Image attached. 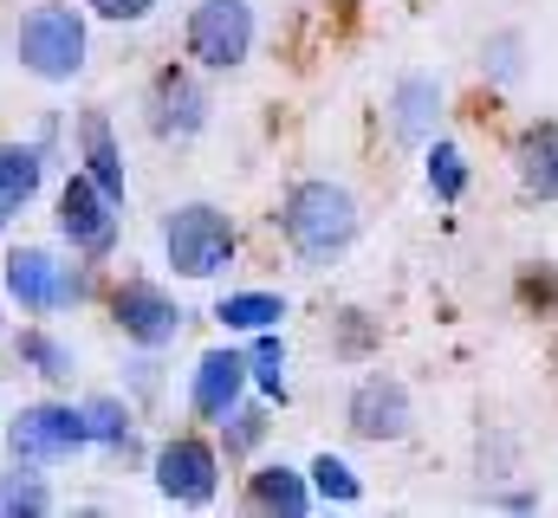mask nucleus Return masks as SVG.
Instances as JSON below:
<instances>
[{
  "label": "nucleus",
  "mask_w": 558,
  "mask_h": 518,
  "mask_svg": "<svg viewBox=\"0 0 558 518\" xmlns=\"http://www.w3.org/2000/svg\"><path fill=\"white\" fill-rule=\"evenodd\" d=\"M357 227H364V214H357V195L344 182H318L312 175V182H292L286 201H279V234L305 266L344 259L357 247Z\"/></svg>",
  "instance_id": "1"
},
{
  "label": "nucleus",
  "mask_w": 558,
  "mask_h": 518,
  "mask_svg": "<svg viewBox=\"0 0 558 518\" xmlns=\"http://www.w3.org/2000/svg\"><path fill=\"white\" fill-rule=\"evenodd\" d=\"M13 59H20V72H33V78H46V85H72V78L85 72V59H92V26H85V13L65 7V0H39V7L13 26Z\"/></svg>",
  "instance_id": "2"
},
{
  "label": "nucleus",
  "mask_w": 558,
  "mask_h": 518,
  "mask_svg": "<svg viewBox=\"0 0 558 518\" xmlns=\"http://www.w3.org/2000/svg\"><path fill=\"white\" fill-rule=\"evenodd\" d=\"M92 272H98L92 259L65 266L52 247H13V254L0 259V285H7V298H13L26 318H52V311L85 305V298H92V285H98Z\"/></svg>",
  "instance_id": "3"
},
{
  "label": "nucleus",
  "mask_w": 558,
  "mask_h": 518,
  "mask_svg": "<svg viewBox=\"0 0 558 518\" xmlns=\"http://www.w3.org/2000/svg\"><path fill=\"white\" fill-rule=\"evenodd\" d=\"M241 254V234L228 221V208L215 201H182L162 214V259L175 266V279H221Z\"/></svg>",
  "instance_id": "4"
},
{
  "label": "nucleus",
  "mask_w": 558,
  "mask_h": 518,
  "mask_svg": "<svg viewBox=\"0 0 558 518\" xmlns=\"http://www.w3.org/2000/svg\"><path fill=\"white\" fill-rule=\"evenodd\" d=\"M260 20L254 0H195L189 26H182V52L195 59V72H241L254 59Z\"/></svg>",
  "instance_id": "5"
},
{
  "label": "nucleus",
  "mask_w": 558,
  "mask_h": 518,
  "mask_svg": "<svg viewBox=\"0 0 558 518\" xmlns=\"http://www.w3.org/2000/svg\"><path fill=\"white\" fill-rule=\"evenodd\" d=\"M59 240L72 247L78 259H92V266H105V259L118 254V234H124V201H111L85 169H72L65 175V188H59Z\"/></svg>",
  "instance_id": "6"
},
{
  "label": "nucleus",
  "mask_w": 558,
  "mask_h": 518,
  "mask_svg": "<svg viewBox=\"0 0 558 518\" xmlns=\"http://www.w3.org/2000/svg\"><path fill=\"white\" fill-rule=\"evenodd\" d=\"M85 447H92V434H85V415L72 402H26V408L7 415V460L59 467Z\"/></svg>",
  "instance_id": "7"
},
{
  "label": "nucleus",
  "mask_w": 558,
  "mask_h": 518,
  "mask_svg": "<svg viewBox=\"0 0 558 518\" xmlns=\"http://www.w3.org/2000/svg\"><path fill=\"white\" fill-rule=\"evenodd\" d=\"M149 480L175 506H215V493H221V447L202 441V434H169L149 454Z\"/></svg>",
  "instance_id": "8"
},
{
  "label": "nucleus",
  "mask_w": 558,
  "mask_h": 518,
  "mask_svg": "<svg viewBox=\"0 0 558 518\" xmlns=\"http://www.w3.org/2000/svg\"><path fill=\"white\" fill-rule=\"evenodd\" d=\"M111 324L124 331V344L137 350H169L189 324V311L175 305V292H162L156 279H124L111 292Z\"/></svg>",
  "instance_id": "9"
},
{
  "label": "nucleus",
  "mask_w": 558,
  "mask_h": 518,
  "mask_svg": "<svg viewBox=\"0 0 558 518\" xmlns=\"http://www.w3.org/2000/svg\"><path fill=\"white\" fill-rule=\"evenodd\" d=\"M410 421H416V402H410V383L403 377H384V370H371L364 383L344 395V428L357 434V441H403L410 434Z\"/></svg>",
  "instance_id": "10"
},
{
  "label": "nucleus",
  "mask_w": 558,
  "mask_h": 518,
  "mask_svg": "<svg viewBox=\"0 0 558 518\" xmlns=\"http://www.w3.org/2000/svg\"><path fill=\"white\" fill-rule=\"evenodd\" d=\"M149 136H162V143H189V136H202L208 130V85L189 72V65H162L156 72V85H149Z\"/></svg>",
  "instance_id": "11"
},
{
  "label": "nucleus",
  "mask_w": 558,
  "mask_h": 518,
  "mask_svg": "<svg viewBox=\"0 0 558 518\" xmlns=\"http://www.w3.org/2000/svg\"><path fill=\"white\" fill-rule=\"evenodd\" d=\"M247 350H234V344H215V350H202L195 357V370H189V415L195 421H228V408L234 402H247Z\"/></svg>",
  "instance_id": "12"
},
{
  "label": "nucleus",
  "mask_w": 558,
  "mask_h": 518,
  "mask_svg": "<svg viewBox=\"0 0 558 518\" xmlns=\"http://www.w3.org/2000/svg\"><path fill=\"white\" fill-rule=\"evenodd\" d=\"M390 136L403 143V149H422L428 136H441V85L435 78H397V91H390Z\"/></svg>",
  "instance_id": "13"
},
{
  "label": "nucleus",
  "mask_w": 558,
  "mask_h": 518,
  "mask_svg": "<svg viewBox=\"0 0 558 518\" xmlns=\"http://www.w3.org/2000/svg\"><path fill=\"white\" fill-rule=\"evenodd\" d=\"M78 162H85V175H92L111 201H124V195H131L124 149H118V130H111L105 111H85V118H78Z\"/></svg>",
  "instance_id": "14"
},
{
  "label": "nucleus",
  "mask_w": 558,
  "mask_h": 518,
  "mask_svg": "<svg viewBox=\"0 0 558 518\" xmlns=\"http://www.w3.org/2000/svg\"><path fill=\"white\" fill-rule=\"evenodd\" d=\"M46 188V156L39 143H0V227H13Z\"/></svg>",
  "instance_id": "15"
},
{
  "label": "nucleus",
  "mask_w": 558,
  "mask_h": 518,
  "mask_svg": "<svg viewBox=\"0 0 558 518\" xmlns=\"http://www.w3.org/2000/svg\"><path fill=\"white\" fill-rule=\"evenodd\" d=\"M513 175L533 201H558V124H526L513 143Z\"/></svg>",
  "instance_id": "16"
},
{
  "label": "nucleus",
  "mask_w": 558,
  "mask_h": 518,
  "mask_svg": "<svg viewBox=\"0 0 558 518\" xmlns=\"http://www.w3.org/2000/svg\"><path fill=\"white\" fill-rule=\"evenodd\" d=\"M247 506L254 513H312V480L299 473V467H286V460H267V467H254L247 473Z\"/></svg>",
  "instance_id": "17"
},
{
  "label": "nucleus",
  "mask_w": 558,
  "mask_h": 518,
  "mask_svg": "<svg viewBox=\"0 0 558 518\" xmlns=\"http://www.w3.org/2000/svg\"><path fill=\"white\" fill-rule=\"evenodd\" d=\"M13 363H26L39 383H72V377H78V350H72L65 337H52L46 324H26V331L13 337Z\"/></svg>",
  "instance_id": "18"
},
{
  "label": "nucleus",
  "mask_w": 558,
  "mask_h": 518,
  "mask_svg": "<svg viewBox=\"0 0 558 518\" xmlns=\"http://www.w3.org/2000/svg\"><path fill=\"white\" fill-rule=\"evenodd\" d=\"M78 415H85L92 447H105V454H137V415H131L124 395H85Z\"/></svg>",
  "instance_id": "19"
},
{
  "label": "nucleus",
  "mask_w": 558,
  "mask_h": 518,
  "mask_svg": "<svg viewBox=\"0 0 558 518\" xmlns=\"http://www.w3.org/2000/svg\"><path fill=\"white\" fill-rule=\"evenodd\" d=\"M215 324H221V331H241V337L279 331V324H286V298H279V292H228V298L215 305Z\"/></svg>",
  "instance_id": "20"
},
{
  "label": "nucleus",
  "mask_w": 558,
  "mask_h": 518,
  "mask_svg": "<svg viewBox=\"0 0 558 518\" xmlns=\"http://www.w3.org/2000/svg\"><path fill=\"white\" fill-rule=\"evenodd\" d=\"M52 513V486H46V467H26L13 460L0 473V518H46Z\"/></svg>",
  "instance_id": "21"
},
{
  "label": "nucleus",
  "mask_w": 558,
  "mask_h": 518,
  "mask_svg": "<svg viewBox=\"0 0 558 518\" xmlns=\"http://www.w3.org/2000/svg\"><path fill=\"white\" fill-rule=\"evenodd\" d=\"M422 175H428V195L448 201V208L468 195V156H461L448 136H428V143H422Z\"/></svg>",
  "instance_id": "22"
},
{
  "label": "nucleus",
  "mask_w": 558,
  "mask_h": 518,
  "mask_svg": "<svg viewBox=\"0 0 558 518\" xmlns=\"http://www.w3.org/2000/svg\"><path fill=\"white\" fill-rule=\"evenodd\" d=\"M247 377L254 388L267 395V402H286L292 388H286V337L279 331H254V344H247Z\"/></svg>",
  "instance_id": "23"
},
{
  "label": "nucleus",
  "mask_w": 558,
  "mask_h": 518,
  "mask_svg": "<svg viewBox=\"0 0 558 518\" xmlns=\"http://www.w3.org/2000/svg\"><path fill=\"white\" fill-rule=\"evenodd\" d=\"M267 434H274L267 402H234V408H228V421H221V454H228V460H247Z\"/></svg>",
  "instance_id": "24"
},
{
  "label": "nucleus",
  "mask_w": 558,
  "mask_h": 518,
  "mask_svg": "<svg viewBox=\"0 0 558 518\" xmlns=\"http://www.w3.org/2000/svg\"><path fill=\"white\" fill-rule=\"evenodd\" d=\"M305 480H312V499H325V506H357V499H364V480H357L351 460H338V454H318V460L305 467Z\"/></svg>",
  "instance_id": "25"
},
{
  "label": "nucleus",
  "mask_w": 558,
  "mask_h": 518,
  "mask_svg": "<svg viewBox=\"0 0 558 518\" xmlns=\"http://www.w3.org/2000/svg\"><path fill=\"white\" fill-rule=\"evenodd\" d=\"M520 52H526V39H520V33H494V39L481 46V65H487L500 85H513V78L526 72V59H520Z\"/></svg>",
  "instance_id": "26"
},
{
  "label": "nucleus",
  "mask_w": 558,
  "mask_h": 518,
  "mask_svg": "<svg viewBox=\"0 0 558 518\" xmlns=\"http://www.w3.org/2000/svg\"><path fill=\"white\" fill-rule=\"evenodd\" d=\"M85 13L105 20V26H143L156 13V0H85Z\"/></svg>",
  "instance_id": "27"
},
{
  "label": "nucleus",
  "mask_w": 558,
  "mask_h": 518,
  "mask_svg": "<svg viewBox=\"0 0 558 518\" xmlns=\"http://www.w3.org/2000/svg\"><path fill=\"white\" fill-rule=\"evenodd\" d=\"M377 337V324H364V311H344V337H338V357H364Z\"/></svg>",
  "instance_id": "28"
},
{
  "label": "nucleus",
  "mask_w": 558,
  "mask_h": 518,
  "mask_svg": "<svg viewBox=\"0 0 558 518\" xmlns=\"http://www.w3.org/2000/svg\"><path fill=\"white\" fill-rule=\"evenodd\" d=\"M33 143H39V156H46V162H59V118H46Z\"/></svg>",
  "instance_id": "29"
},
{
  "label": "nucleus",
  "mask_w": 558,
  "mask_h": 518,
  "mask_svg": "<svg viewBox=\"0 0 558 518\" xmlns=\"http://www.w3.org/2000/svg\"><path fill=\"white\" fill-rule=\"evenodd\" d=\"M0 331H7V305H0Z\"/></svg>",
  "instance_id": "30"
}]
</instances>
